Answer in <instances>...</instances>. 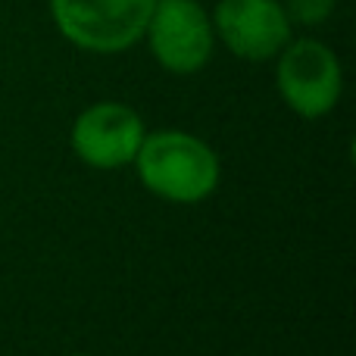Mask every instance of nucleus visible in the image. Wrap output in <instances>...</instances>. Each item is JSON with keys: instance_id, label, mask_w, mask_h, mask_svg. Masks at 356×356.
I'll list each match as a JSON object with an SVG mask.
<instances>
[{"instance_id": "nucleus-1", "label": "nucleus", "mask_w": 356, "mask_h": 356, "mask_svg": "<svg viewBox=\"0 0 356 356\" xmlns=\"http://www.w3.org/2000/svg\"><path fill=\"white\" fill-rule=\"evenodd\" d=\"M131 166L150 194L181 207L203 203L222 181V163L216 150L203 138L181 129L147 131Z\"/></svg>"}, {"instance_id": "nucleus-2", "label": "nucleus", "mask_w": 356, "mask_h": 356, "mask_svg": "<svg viewBox=\"0 0 356 356\" xmlns=\"http://www.w3.org/2000/svg\"><path fill=\"white\" fill-rule=\"evenodd\" d=\"M156 0H47L50 22L72 47L113 56L144 41Z\"/></svg>"}, {"instance_id": "nucleus-3", "label": "nucleus", "mask_w": 356, "mask_h": 356, "mask_svg": "<svg viewBox=\"0 0 356 356\" xmlns=\"http://www.w3.org/2000/svg\"><path fill=\"white\" fill-rule=\"evenodd\" d=\"M275 88L294 116L325 119L344 94L341 60L319 38H291L275 56Z\"/></svg>"}, {"instance_id": "nucleus-4", "label": "nucleus", "mask_w": 356, "mask_h": 356, "mask_svg": "<svg viewBox=\"0 0 356 356\" xmlns=\"http://www.w3.org/2000/svg\"><path fill=\"white\" fill-rule=\"evenodd\" d=\"M144 44L166 72L194 75L207 69L216 54L213 16L200 0H156L144 29Z\"/></svg>"}, {"instance_id": "nucleus-5", "label": "nucleus", "mask_w": 356, "mask_h": 356, "mask_svg": "<svg viewBox=\"0 0 356 356\" xmlns=\"http://www.w3.org/2000/svg\"><path fill=\"white\" fill-rule=\"evenodd\" d=\"M147 135L138 110L119 100H100L75 116L69 131V147L85 166L100 172H116L135 163Z\"/></svg>"}, {"instance_id": "nucleus-6", "label": "nucleus", "mask_w": 356, "mask_h": 356, "mask_svg": "<svg viewBox=\"0 0 356 356\" xmlns=\"http://www.w3.org/2000/svg\"><path fill=\"white\" fill-rule=\"evenodd\" d=\"M216 44L244 63H269L294 38L282 0H219L209 10Z\"/></svg>"}, {"instance_id": "nucleus-7", "label": "nucleus", "mask_w": 356, "mask_h": 356, "mask_svg": "<svg viewBox=\"0 0 356 356\" xmlns=\"http://www.w3.org/2000/svg\"><path fill=\"white\" fill-rule=\"evenodd\" d=\"M284 13H288L291 25H303V29H316V25H325L334 16V6L338 0H282Z\"/></svg>"}, {"instance_id": "nucleus-8", "label": "nucleus", "mask_w": 356, "mask_h": 356, "mask_svg": "<svg viewBox=\"0 0 356 356\" xmlns=\"http://www.w3.org/2000/svg\"><path fill=\"white\" fill-rule=\"evenodd\" d=\"M69 356H85V353H69Z\"/></svg>"}]
</instances>
